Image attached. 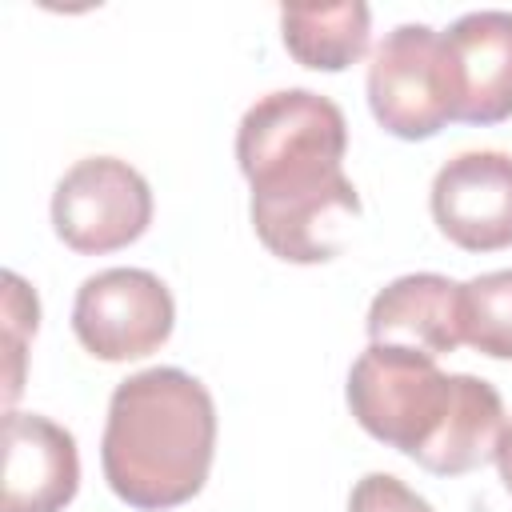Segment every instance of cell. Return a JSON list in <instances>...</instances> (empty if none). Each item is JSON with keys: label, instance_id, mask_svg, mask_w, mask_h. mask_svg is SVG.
I'll return each mask as SVG.
<instances>
[{"label": "cell", "instance_id": "obj_1", "mask_svg": "<svg viewBox=\"0 0 512 512\" xmlns=\"http://www.w3.org/2000/svg\"><path fill=\"white\" fill-rule=\"evenodd\" d=\"M348 120L312 88L260 96L236 128V164L252 188L248 216L260 244L288 264L340 256L360 196L344 176Z\"/></svg>", "mask_w": 512, "mask_h": 512}, {"label": "cell", "instance_id": "obj_2", "mask_svg": "<svg viewBox=\"0 0 512 512\" xmlns=\"http://www.w3.org/2000/svg\"><path fill=\"white\" fill-rule=\"evenodd\" d=\"M352 420L380 444L436 476H460L488 460L508 432L500 392L468 372H440L436 356L368 344L348 368Z\"/></svg>", "mask_w": 512, "mask_h": 512}, {"label": "cell", "instance_id": "obj_3", "mask_svg": "<svg viewBox=\"0 0 512 512\" xmlns=\"http://www.w3.org/2000/svg\"><path fill=\"white\" fill-rule=\"evenodd\" d=\"M216 456L212 392L184 368H144L108 400L100 468L108 488L136 512L188 504Z\"/></svg>", "mask_w": 512, "mask_h": 512}, {"label": "cell", "instance_id": "obj_4", "mask_svg": "<svg viewBox=\"0 0 512 512\" xmlns=\"http://www.w3.org/2000/svg\"><path fill=\"white\" fill-rule=\"evenodd\" d=\"M368 108L396 140H432L452 108V76L444 36L428 24H396L368 60Z\"/></svg>", "mask_w": 512, "mask_h": 512}, {"label": "cell", "instance_id": "obj_5", "mask_svg": "<svg viewBox=\"0 0 512 512\" xmlns=\"http://www.w3.org/2000/svg\"><path fill=\"white\" fill-rule=\"evenodd\" d=\"M152 224L148 180L116 156L76 160L52 192V232L80 256L136 244Z\"/></svg>", "mask_w": 512, "mask_h": 512}, {"label": "cell", "instance_id": "obj_6", "mask_svg": "<svg viewBox=\"0 0 512 512\" xmlns=\"http://www.w3.org/2000/svg\"><path fill=\"white\" fill-rule=\"evenodd\" d=\"M176 304L168 284L148 268H104L76 288L72 332L104 364L144 360L168 344Z\"/></svg>", "mask_w": 512, "mask_h": 512}, {"label": "cell", "instance_id": "obj_7", "mask_svg": "<svg viewBox=\"0 0 512 512\" xmlns=\"http://www.w3.org/2000/svg\"><path fill=\"white\" fill-rule=\"evenodd\" d=\"M432 220L464 252L512 248V156L472 148L440 164L432 176Z\"/></svg>", "mask_w": 512, "mask_h": 512}, {"label": "cell", "instance_id": "obj_8", "mask_svg": "<svg viewBox=\"0 0 512 512\" xmlns=\"http://www.w3.org/2000/svg\"><path fill=\"white\" fill-rule=\"evenodd\" d=\"M444 52L452 108L464 124H500L512 116V12L480 8L448 24Z\"/></svg>", "mask_w": 512, "mask_h": 512}, {"label": "cell", "instance_id": "obj_9", "mask_svg": "<svg viewBox=\"0 0 512 512\" xmlns=\"http://www.w3.org/2000/svg\"><path fill=\"white\" fill-rule=\"evenodd\" d=\"M80 488V452L64 424L40 412H4L0 512H60Z\"/></svg>", "mask_w": 512, "mask_h": 512}, {"label": "cell", "instance_id": "obj_10", "mask_svg": "<svg viewBox=\"0 0 512 512\" xmlns=\"http://www.w3.org/2000/svg\"><path fill=\"white\" fill-rule=\"evenodd\" d=\"M368 344H400L428 356L456 352L460 328V284L440 272H408L384 284L364 316Z\"/></svg>", "mask_w": 512, "mask_h": 512}, {"label": "cell", "instance_id": "obj_11", "mask_svg": "<svg viewBox=\"0 0 512 512\" xmlns=\"http://www.w3.org/2000/svg\"><path fill=\"white\" fill-rule=\"evenodd\" d=\"M372 8L364 0L344 4H284L280 40L288 56L316 72H344L368 52Z\"/></svg>", "mask_w": 512, "mask_h": 512}, {"label": "cell", "instance_id": "obj_12", "mask_svg": "<svg viewBox=\"0 0 512 512\" xmlns=\"http://www.w3.org/2000/svg\"><path fill=\"white\" fill-rule=\"evenodd\" d=\"M464 344L492 360H512V268H496L460 284Z\"/></svg>", "mask_w": 512, "mask_h": 512}, {"label": "cell", "instance_id": "obj_13", "mask_svg": "<svg viewBox=\"0 0 512 512\" xmlns=\"http://www.w3.org/2000/svg\"><path fill=\"white\" fill-rule=\"evenodd\" d=\"M36 320H40V304L36 292L16 276L4 272V348H8V388H4V404L12 408L20 396V380H24V340L36 336Z\"/></svg>", "mask_w": 512, "mask_h": 512}, {"label": "cell", "instance_id": "obj_14", "mask_svg": "<svg viewBox=\"0 0 512 512\" xmlns=\"http://www.w3.org/2000/svg\"><path fill=\"white\" fill-rule=\"evenodd\" d=\"M348 512H436L420 492H412L392 472H368L348 492Z\"/></svg>", "mask_w": 512, "mask_h": 512}, {"label": "cell", "instance_id": "obj_15", "mask_svg": "<svg viewBox=\"0 0 512 512\" xmlns=\"http://www.w3.org/2000/svg\"><path fill=\"white\" fill-rule=\"evenodd\" d=\"M496 468H500V480H504V488L512 496V424H508V432H504V440L496 448Z\"/></svg>", "mask_w": 512, "mask_h": 512}]
</instances>
